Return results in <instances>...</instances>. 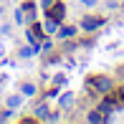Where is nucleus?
<instances>
[{"label":"nucleus","instance_id":"obj_11","mask_svg":"<svg viewBox=\"0 0 124 124\" xmlns=\"http://www.w3.org/2000/svg\"><path fill=\"white\" fill-rule=\"evenodd\" d=\"M33 53H36V48H33V46H25V48H20V56H23V58H31Z\"/></svg>","mask_w":124,"mask_h":124},{"label":"nucleus","instance_id":"obj_2","mask_svg":"<svg viewBox=\"0 0 124 124\" xmlns=\"http://www.w3.org/2000/svg\"><path fill=\"white\" fill-rule=\"evenodd\" d=\"M48 10H51V13H48V18H53L56 23H61V20L66 18V5H63V3H56V5H51Z\"/></svg>","mask_w":124,"mask_h":124},{"label":"nucleus","instance_id":"obj_3","mask_svg":"<svg viewBox=\"0 0 124 124\" xmlns=\"http://www.w3.org/2000/svg\"><path fill=\"white\" fill-rule=\"evenodd\" d=\"M99 25H101V18H84L81 20L84 31H94V28H99Z\"/></svg>","mask_w":124,"mask_h":124},{"label":"nucleus","instance_id":"obj_8","mask_svg":"<svg viewBox=\"0 0 124 124\" xmlns=\"http://www.w3.org/2000/svg\"><path fill=\"white\" fill-rule=\"evenodd\" d=\"M58 104H61V106H63V109H69V106H71V104H74V94H71V91H69V94H63V96H61V99H58Z\"/></svg>","mask_w":124,"mask_h":124},{"label":"nucleus","instance_id":"obj_15","mask_svg":"<svg viewBox=\"0 0 124 124\" xmlns=\"http://www.w3.org/2000/svg\"><path fill=\"white\" fill-rule=\"evenodd\" d=\"M96 3H99V0H81V5H86V8H94Z\"/></svg>","mask_w":124,"mask_h":124},{"label":"nucleus","instance_id":"obj_14","mask_svg":"<svg viewBox=\"0 0 124 124\" xmlns=\"http://www.w3.org/2000/svg\"><path fill=\"white\" fill-rule=\"evenodd\" d=\"M114 99H116V101H124V86H122V89H116V94H114Z\"/></svg>","mask_w":124,"mask_h":124},{"label":"nucleus","instance_id":"obj_16","mask_svg":"<svg viewBox=\"0 0 124 124\" xmlns=\"http://www.w3.org/2000/svg\"><path fill=\"white\" fill-rule=\"evenodd\" d=\"M0 3H3V0H0Z\"/></svg>","mask_w":124,"mask_h":124},{"label":"nucleus","instance_id":"obj_1","mask_svg":"<svg viewBox=\"0 0 124 124\" xmlns=\"http://www.w3.org/2000/svg\"><path fill=\"white\" fill-rule=\"evenodd\" d=\"M91 89H96V91H101V94H109L111 91V78H106V76L91 78Z\"/></svg>","mask_w":124,"mask_h":124},{"label":"nucleus","instance_id":"obj_7","mask_svg":"<svg viewBox=\"0 0 124 124\" xmlns=\"http://www.w3.org/2000/svg\"><path fill=\"white\" fill-rule=\"evenodd\" d=\"M99 111H104V114H109V111H114V99H111V96H106L104 101H101Z\"/></svg>","mask_w":124,"mask_h":124},{"label":"nucleus","instance_id":"obj_6","mask_svg":"<svg viewBox=\"0 0 124 124\" xmlns=\"http://www.w3.org/2000/svg\"><path fill=\"white\" fill-rule=\"evenodd\" d=\"M20 94H23V96H33V94H36V84H31V81L20 84Z\"/></svg>","mask_w":124,"mask_h":124},{"label":"nucleus","instance_id":"obj_4","mask_svg":"<svg viewBox=\"0 0 124 124\" xmlns=\"http://www.w3.org/2000/svg\"><path fill=\"white\" fill-rule=\"evenodd\" d=\"M20 104H23V94H13V96H8V109H18Z\"/></svg>","mask_w":124,"mask_h":124},{"label":"nucleus","instance_id":"obj_12","mask_svg":"<svg viewBox=\"0 0 124 124\" xmlns=\"http://www.w3.org/2000/svg\"><path fill=\"white\" fill-rule=\"evenodd\" d=\"M36 116H38V119H48V109H46V106H38V109H36Z\"/></svg>","mask_w":124,"mask_h":124},{"label":"nucleus","instance_id":"obj_9","mask_svg":"<svg viewBox=\"0 0 124 124\" xmlns=\"http://www.w3.org/2000/svg\"><path fill=\"white\" fill-rule=\"evenodd\" d=\"M25 20H28V15H25V8H18V10H15V23H20V25H23Z\"/></svg>","mask_w":124,"mask_h":124},{"label":"nucleus","instance_id":"obj_10","mask_svg":"<svg viewBox=\"0 0 124 124\" xmlns=\"http://www.w3.org/2000/svg\"><path fill=\"white\" fill-rule=\"evenodd\" d=\"M56 31H58V23H56L53 18H48L46 20V33H56Z\"/></svg>","mask_w":124,"mask_h":124},{"label":"nucleus","instance_id":"obj_5","mask_svg":"<svg viewBox=\"0 0 124 124\" xmlns=\"http://www.w3.org/2000/svg\"><path fill=\"white\" fill-rule=\"evenodd\" d=\"M58 38H74L76 36V28H71V25H63V28H58Z\"/></svg>","mask_w":124,"mask_h":124},{"label":"nucleus","instance_id":"obj_13","mask_svg":"<svg viewBox=\"0 0 124 124\" xmlns=\"http://www.w3.org/2000/svg\"><path fill=\"white\" fill-rule=\"evenodd\" d=\"M89 122H104V114H99V111H91V114H89Z\"/></svg>","mask_w":124,"mask_h":124}]
</instances>
